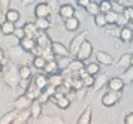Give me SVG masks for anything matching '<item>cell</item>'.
I'll use <instances>...</instances> for the list:
<instances>
[{
	"instance_id": "obj_1",
	"label": "cell",
	"mask_w": 133,
	"mask_h": 124,
	"mask_svg": "<svg viewBox=\"0 0 133 124\" xmlns=\"http://www.w3.org/2000/svg\"><path fill=\"white\" fill-rule=\"evenodd\" d=\"M8 58L14 64H19V66L27 64L29 66V63L33 60V55L17 45V47H11L8 49Z\"/></svg>"
},
{
	"instance_id": "obj_2",
	"label": "cell",
	"mask_w": 133,
	"mask_h": 124,
	"mask_svg": "<svg viewBox=\"0 0 133 124\" xmlns=\"http://www.w3.org/2000/svg\"><path fill=\"white\" fill-rule=\"evenodd\" d=\"M2 79L5 81L8 87L11 88H17L18 87V82H19V75H18V66L8 61V69L5 70L3 69V76Z\"/></svg>"
},
{
	"instance_id": "obj_3",
	"label": "cell",
	"mask_w": 133,
	"mask_h": 124,
	"mask_svg": "<svg viewBox=\"0 0 133 124\" xmlns=\"http://www.w3.org/2000/svg\"><path fill=\"white\" fill-rule=\"evenodd\" d=\"M85 41H87V30L79 31L78 35L75 36L72 41H70V45H69V48H67V51H69V55H70L72 58H75V57H76V53L79 51L81 45H82Z\"/></svg>"
},
{
	"instance_id": "obj_4",
	"label": "cell",
	"mask_w": 133,
	"mask_h": 124,
	"mask_svg": "<svg viewBox=\"0 0 133 124\" xmlns=\"http://www.w3.org/2000/svg\"><path fill=\"white\" fill-rule=\"evenodd\" d=\"M120 99H121V91H111L109 90L108 93H105L102 96V105L111 108L114 105H117L120 102Z\"/></svg>"
},
{
	"instance_id": "obj_5",
	"label": "cell",
	"mask_w": 133,
	"mask_h": 124,
	"mask_svg": "<svg viewBox=\"0 0 133 124\" xmlns=\"http://www.w3.org/2000/svg\"><path fill=\"white\" fill-rule=\"evenodd\" d=\"M91 54H93V45H91V42L87 39V41L81 45V48H79V51L76 53V57H75V58L79 60V61H85V60H88L91 57Z\"/></svg>"
},
{
	"instance_id": "obj_6",
	"label": "cell",
	"mask_w": 133,
	"mask_h": 124,
	"mask_svg": "<svg viewBox=\"0 0 133 124\" xmlns=\"http://www.w3.org/2000/svg\"><path fill=\"white\" fill-rule=\"evenodd\" d=\"M30 103H31L30 99L25 94H23V96H18V99H15V100L11 103V106H12L15 111H23V109H29V108H30Z\"/></svg>"
},
{
	"instance_id": "obj_7",
	"label": "cell",
	"mask_w": 133,
	"mask_h": 124,
	"mask_svg": "<svg viewBox=\"0 0 133 124\" xmlns=\"http://www.w3.org/2000/svg\"><path fill=\"white\" fill-rule=\"evenodd\" d=\"M96 63H99V64L102 66H112L115 63L114 61V57L111 55L109 53H106V51H97L96 53Z\"/></svg>"
},
{
	"instance_id": "obj_8",
	"label": "cell",
	"mask_w": 133,
	"mask_h": 124,
	"mask_svg": "<svg viewBox=\"0 0 133 124\" xmlns=\"http://www.w3.org/2000/svg\"><path fill=\"white\" fill-rule=\"evenodd\" d=\"M51 15V9L46 2H42V3H37L36 8H35V17L36 18H49Z\"/></svg>"
},
{
	"instance_id": "obj_9",
	"label": "cell",
	"mask_w": 133,
	"mask_h": 124,
	"mask_svg": "<svg viewBox=\"0 0 133 124\" xmlns=\"http://www.w3.org/2000/svg\"><path fill=\"white\" fill-rule=\"evenodd\" d=\"M106 87H108L111 91H123V88H124L126 85H124V81H123L120 76H114V78H109L108 79Z\"/></svg>"
},
{
	"instance_id": "obj_10",
	"label": "cell",
	"mask_w": 133,
	"mask_h": 124,
	"mask_svg": "<svg viewBox=\"0 0 133 124\" xmlns=\"http://www.w3.org/2000/svg\"><path fill=\"white\" fill-rule=\"evenodd\" d=\"M58 15L63 19L75 17V6L70 5V3H63V5H60V8H58Z\"/></svg>"
},
{
	"instance_id": "obj_11",
	"label": "cell",
	"mask_w": 133,
	"mask_h": 124,
	"mask_svg": "<svg viewBox=\"0 0 133 124\" xmlns=\"http://www.w3.org/2000/svg\"><path fill=\"white\" fill-rule=\"evenodd\" d=\"M49 48H51V51L54 53L55 57H66V55H69L67 48L64 47L63 43H60V42H51Z\"/></svg>"
},
{
	"instance_id": "obj_12",
	"label": "cell",
	"mask_w": 133,
	"mask_h": 124,
	"mask_svg": "<svg viewBox=\"0 0 133 124\" xmlns=\"http://www.w3.org/2000/svg\"><path fill=\"white\" fill-rule=\"evenodd\" d=\"M42 106H43V105L39 100H31L29 111H30V117L35 120V121H36V120L42 115Z\"/></svg>"
},
{
	"instance_id": "obj_13",
	"label": "cell",
	"mask_w": 133,
	"mask_h": 124,
	"mask_svg": "<svg viewBox=\"0 0 133 124\" xmlns=\"http://www.w3.org/2000/svg\"><path fill=\"white\" fill-rule=\"evenodd\" d=\"M35 41H36V45H39V47L42 48H48L49 45H51V39H49V36L46 35V31H37V35L35 36Z\"/></svg>"
},
{
	"instance_id": "obj_14",
	"label": "cell",
	"mask_w": 133,
	"mask_h": 124,
	"mask_svg": "<svg viewBox=\"0 0 133 124\" xmlns=\"http://www.w3.org/2000/svg\"><path fill=\"white\" fill-rule=\"evenodd\" d=\"M30 120V111L29 109H23V111H18L15 118L11 124H25L27 121Z\"/></svg>"
},
{
	"instance_id": "obj_15",
	"label": "cell",
	"mask_w": 133,
	"mask_h": 124,
	"mask_svg": "<svg viewBox=\"0 0 133 124\" xmlns=\"http://www.w3.org/2000/svg\"><path fill=\"white\" fill-rule=\"evenodd\" d=\"M35 45H36V41H35L33 37H27V36L23 37V39H19V42H18V47L23 48L27 53H30L31 49L35 48Z\"/></svg>"
},
{
	"instance_id": "obj_16",
	"label": "cell",
	"mask_w": 133,
	"mask_h": 124,
	"mask_svg": "<svg viewBox=\"0 0 133 124\" xmlns=\"http://www.w3.org/2000/svg\"><path fill=\"white\" fill-rule=\"evenodd\" d=\"M36 121H39V124H66L60 117H52V115H43V117L41 115Z\"/></svg>"
},
{
	"instance_id": "obj_17",
	"label": "cell",
	"mask_w": 133,
	"mask_h": 124,
	"mask_svg": "<svg viewBox=\"0 0 133 124\" xmlns=\"http://www.w3.org/2000/svg\"><path fill=\"white\" fill-rule=\"evenodd\" d=\"M118 37L121 39V42H126V43L132 42L133 41V30L130 29V27H127V25L126 27H121Z\"/></svg>"
},
{
	"instance_id": "obj_18",
	"label": "cell",
	"mask_w": 133,
	"mask_h": 124,
	"mask_svg": "<svg viewBox=\"0 0 133 124\" xmlns=\"http://www.w3.org/2000/svg\"><path fill=\"white\" fill-rule=\"evenodd\" d=\"M31 81H33V84L36 85L37 88L42 90L48 85V75H46V73H39V75H36Z\"/></svg>"
},
{
	"instance_id": "obj_19",
	"label": "cell",
	"mask_w": 133,
	"mask_h": 124,
	"mask_svg": "<svg viewBox=\"0 0 133 124\" xmlns=\"http://www.w3.org/2000/svg\"><path fill=\"white\" fill-rule=\"evenodd\" d=\"M41 91H42V90L37 88L36 85L31 82L30 85H29V88L25 90V96H27L30 100H37V99H39V96H41Z\"/></svg>"
},
{
	"instance_id": "obj_20",
	"label": "cell",
	"mask_w": 133,
	"mask_h": 124,
	"mask_svg": "<svg viewBox=\"0 0 133 124\" xmlns=\"http://www.w3.org/2000/svg\"><path fill=\"white\" fill-rule=\"evenodd\" d=\"M23 29H24V33L27 37H33L35 39V36L37 35V27H36V24L35 23H31V21H27V23L23 25Z\"/></svg>"
},
{
	"instance_id": "obj_21",
	"label": "cell",
	"mask_w": 133,
	"mask_h": 124,
	"mask_svg": "<svg viewBox=\"0 0 133 124\" xmlns=\"http://www.w3.org/2000/svg\"><path fill=\"white\" fill-rule=\"evenodd\" d=\"M79 19L76 17H70L67 18V19H64V27H66L67 31H76V30L79 29Z\"/></svg>"
},
{
	"instance_id": "obj_22",
	"label": "cell",
	"mask_w": 133,
	"mask_h": 124,
	"mask_svg": "<svg viewBox=\"0 0 133 124\" xmlns=\"http://www.w3.org/2000/svg\"><path fill=\"white\" fill-rule=\"evenodd\" d=\"M108 73H103V75H100L99 78H94V88H93V93H96V91H99L100 88H103L105 85H106V82H108Z\"/></svg>"
},
{
	"instance_id": "obj_23",
	"label": "cell",
	"mask_w": 133,
	"mask_h": 124,
	"mask_svg": "<svg viewBox=\"0 0 133 124\" xmlns=\"http://www.w3.org/2000/svg\"><path fill=\"white\" fill-rule=\"evenodd\" d=\"M19 18H21V14H19L17 9H8L5 12V21H9V23H18Z\"/></svg>"
},
{
	"instance_id": "obj_24",
	"label": "cell",
	"mask_w": 133,
	"mask_h": 124,
	"mask_svg": "<svg viewBox=\"0 0 133 124\" xmlns=\"http://www.w3.org/2000/svg\"><path fill=\"white\" fill-rule=\"evenodd\" d=\"M18 75H19V79H31V78H33L31 67L27 66V64L18 66Z\"/></svg>"
},
{
	"instance_id": "obj_25",
	"label": "cell",
	"mask_w": 133,
	"mask_h": 124,
	"mask_svg": "<svg viewBox=\"0 0 133 124\" xmlns=\"http://www.w3.org/2000/svg\"><path fill=\"white\" fill-rule=\"evenodd\" d=\"M91 112H93V108L87 106L84 109V112L79 115L78 118V124H90L91 123Z\"/></svg>"
},
{
	"instance_id": "obj_26",
	"label": "cell",
	"mask_w": 133,
	"mask_h": 124,
	"mask_svg": "<svg viewBox=\"0 0 133 124\" xmlns=\"http://www.w3.org/2000/svg\"><path fill=\"white\" fill-rule=\"evenodd\" d=\"M73 58L70 57V55H66V57H55V63H57V67H58V72L64 70L67 66L70 64Z\"/></svg>"
},
{
	"instance_id": "obj_27",
	"label": "cell",
	"mask_w": 133,
	"mask_h": 124,
	"mask_svg": "<svg viewBox=\"0 0 133 124\" xmlns=\"http://www.w3.org/2000/svg\"><path fill=\"white\" fill-rule=\"evenodd\" d=\"M130 57H132V54H123L120 57V60L115 63V66H117V67H121L123 70L129 69V67H130Z\"/></svg>"
},
{
	"instance_id": "obj_28",
	"label": "cell",
	"mask_w": 133,
	"mask_h": 124,
	"mask_svg": "<svg viewBox=\"0 0 133 124\" xmlns=\"http://www.w3.org/2000/svg\"><path fill=\"white\" fill-rule=\"evenodd\" d=\"M63 84V76L60 75V72L57 73H52V75H48V85H52V87H60Z\"/></svg>"
},
{
	"instance_id": "obj_29",
	"label": "cell",
	"mask_w": 133,
	"mask_h": 124,
	"mask_svg": "<svg viewBox=\"0 0 133 124\" xmlns=\"http://www.w3.org/2000/svg\"><path fill=\"white\" fill-rule=\"evenodd\" d=\"M14 30H15V24H14V23H9V21H3V23L0 24V31H2V35L11 36V35L14 33Z\"/></svg>"
},
{
	"instance_id": "obj_30",
	"label": "cell",
	"mask_w": 133,
	"mask_h": 124,
	"mask_svg": "<svg viewBox=\"0 0 133 124\" xmlns=\"http://www.w3.org/2000/svg\"><path fill=\"white\" fill-rule=\"evenodd\" d=\"M36 24L37 30H41V31H46V30L51 27V21H49V18H36Z\"/></svg>"
},
{
	"instance_id": "obj_31",
	"label": "cell",
	"mask_w": 133,
	"mask_h": 124,
	"mask_svg": "<svg viewBox=\"0 0 133 124\" xmlns=\"http://www.w3.org/2000/svg\"><path fill=\"white\" fill-rule=\"evenodd\" d=\"M84 70L88 75L96 76V75H99V72H100V64L99 63H87V64H84Z\"/></svg>"
},
{
	"instance_id": "obj_32",
	"label": "cell",
	"mask_w": 133,
	"mask_h": 124,
	"mask_svg": "<svg viewBox=\"0 0 133 124\" xmlns=\"http://www.w3.org/2000/svg\"><path fill=\"white\" fill-rule=\"evenodd\" d=\"M43 73H46V75H52V73H57L58 72V67H57V63L54 61H46V64L43 67Z\"/></svg>"
},
{
	"instance_id": "obj_33",
	"label": "cell",
	"mask_w": 133,
	"mask_h": 124,
	"mask_svg": "<svg viewBox=\"0 0 133 124\" xmlns=\"http://www.w3.org/2000/svg\"><path fill=\"white\" fill-rule=\"evenodd\" d=\"M94 24H96V27L105 29V27L108 25V23H106V18H105V14L99 12L97 15H94Z\"/></svg>"
},
{
	"instance_id": "obj_34",
	"label": "cell",
	"mask_w": 133,
	"mask_h": 124,
	"mask_svg": "<svg viewBox=\"0 0 133 124\" xmlns=\"http://www.w3.org/2000/svg\"><path fill=\"white\" fill-rule=\"evenodd\" d=\"M31 64H33V67L37 69V70H43V67H45V64H46V61H45L43 57H33Z\"/></svg>"
},
{
	"instance_id": "obj_35",
	"label": "cell",
	"mask_w": 133,
	"mask_h": 124,
	"mask_svg": "<svg viewBox=\"0 0 133 124\" xmlns=\"http://www.w3.org/2000/svg\"><path fill=\"white\" fill-rule=\"evenodd\" d=\"M18 111H9L8 114H5L2 118H0V124H11L15 118V115H17Z\"/></svg>"
},
{
	"instance_id": "obj_36",
	"label": "cell",
	"mask_w": 133,
	"mask_h": 124,
	"mask_svg": "<svg viewBox=\"0 0 133 124\" xmlns=\"http://www.w3.org/2000/svg\"><path fill=\"white\" fill-rule=\"evenodd\" d=\"M123 75H124V76L121 78V79L124 81V85H130V84L133 82V67H129V69H126Z\"/></svg>"
},
{
	"instance_id": "obj_37",
	"label": "cell",
	"mask_w": 133,
	"mask_h": 124,
	"mask_svg": "<svg viewBox=\"0 0 133 124\" xmlns=\"http://www.w3.org/2000/svg\"><path fill=\"white\" fill-rule=\"evenodd\" d=\"M85 11H87V14L88 15H97L99 12H100V9H99V3H94V2H90V5L85 8Z\"/></svg>"
},
{
	"instance_id": "obj_38",
	"label": "cell",
	"mask_w": 133,
	"mask_h": 124,
	"mask_svg": "<svg viewBox=\"0 0 133 124\" xmlns=\"http://www.w3.org/2000/svg\"><path fill=\"white\" fill-rule=\"evenodd\" d=\"M117 17H118V14H115L114 11L106 12V14H105V18H106L108 25H115V23H117Z\"/></svg>"
},
{
	"instance_id": "obj_39",
	"label": "cell",
	"mask_w": 133,
	"mask_h": 124,
	"mask_svg": "<svg viewBox=\"0 0 133 124\" xmlns=\"http://www.w3.org/2000/svg\"><path fill=\"white\" fill-rule=\"evenodd\" d=\"M129 23H130V21H129V18H127L124 14H118V17H117V23H115L117 27H120V29L121 27H126Z\"/></svg>"
},
{
	"instance_id": "obj_40",
	"label": "cell",
	"mask_w": 133,
	"mask_h": 124,
	"mask_svg": "<svg viewBox=\"0 0 133 124\" xmlns=\"http://www.w3.org/2000/svg\"><path fill=\"white\" fill-rule=\"evenodd\" d=\"M99 9L102 14H106V12L112 11V8H111V0H102V2H99Z\"/></svg>"
},
{
	"instance_id": "obj_41",
	"label": "cell",
	"mask_w": 133,
	"mask_h": 124,
	"mask_svg": "<svg viewBox=\"0 0 133 124\" xmlns=\"http://www.w3.org/2000/svg\"><path fill=\"white\" fill-rule=\"evenodd\" d=\"M94 78L93 75H85L84 78H81L82 79V85H84L85 88H90V87H93L94 85Z\"/></svg>"
},
{
	"instance_id": "obj_42",
	"label": "cell",
	"mask_w": 133,
	"mask_h": 124,
	"mask_svg": "<svg viewBox=\"0 0 133 124\" xmlns=\"http://www.w3.org/2000/svg\"><path fill=\"white\" fill-rule=\"evenodd\" d=\"M42 57L45 58V61H54V60H55V55H54V53L51 51V48H49V47L43 49Z\"/></svg>"
},
{
	"instance_id": "obj_43",
	"label": "cell",
	"mask_w": 133,
	"mask_h": 124,
	"mask_svg": "<svg viewBox=\"0 0 133 124\" xmlns=\"http://www.w3.org/2000/svg\"><path fill=\"white\" fill-rule=\"evenodd\" d=\"M57 106L60 108V109H67V108L70 106V100H69V99H66V97L63 96V97H60V99H58V102H57Z\"/></svg>"
},
{
	"instance_id": "obj_44",
	"label": "cell",
	"mask_w": 133,
	"mask_h": 124,
	"mask_svg": "<svg viewBox=\"0 0 133 124\" xmlns=\"http://www.w3.org/2000/svg\"><path fill=\"white\" fill-rule=\"evenodd\" d=\"M43 49L45 48L42 47H39V45H35V48L30 51V54L33 55V57H42V53H43Z\"/></svg>"
},
{
	"instance_id": "obj_45",
	"label": "cell",
	"mask_w": 133,
	"mask_h": 124,
	"mask_svg": "<svg viewBox=\"0 0 133 124\" xmlns=\"http://www.w3.org/2000/svg\"><path fill=\"white\" fill-rule=\"evenodd\" d=\"M48 6H49V9H51V14L52 12H58V8H60V5H58V0H49L48 2Z\"/></svg>"
},
{
	"instance_id": "obj_46",
	"label": "cell",
	"mask_w": 133,
	"mask_h": 124,
	"mask_svg": "<svg viewBox=\"0 0 133 124\" xmlns=\"http://www.w3.org/2000/svg\"><path fill=\"white\" fill-rule=\"evenodd\" d=\"M111 8H112V11H114L115 14H123V11H124V8H123L118 2H111Z\"/></svg>"
},
{
	"instance_id": "obj_47",
	"label": "cell",
	"mask_w": 133,
	"mask_h": 124,
	"mask_svg": "<svg viewBox=\"0 0 133 124\" xmlns=\"http://www.w3.org/2000/svg\"><path fill=\"white\" fill-rule=\"evenodd\" d=\"M17 39H23V37H25V33H24V29L23 27H15V30H14L12 33Z\"/></svg>"
},
{
	"instance_id": "obj_48",
	"label": "cell",
	"mask_w": 133,
	"mask_h": 124,
	"mask_svg": "<svg viewBox=\"0 0 133 124\" xmlns=\"http://www.w3.org/2000/svg\"><path fill=\"white\" fill-rule=\"evenodd\" d=\"M87 90L88 88H85V87H82V88H79V90H75L76 91V100H82L85 97V94H87Z\"/></svg>"
},
{
	"instance_id": "obj_49",
	"label": "cell",
	"mask_w": 133,
	"mask_h": 124,
	"mask_svg": "<svg viewBox=\"0 0 133 124\" xmlns=\"http://www.w3.org/2000/svg\"><path fill=\"white\" fill-rule=\"evenodd\" d=\"M64 97H66V99H69V100H70V103H72L73 100H76V91H75L73 88H70L66 94H64Z\"/></svg>"
},
{
	"instance_id": "obj_50",
	"label": "cell",
	"mask_w": 133,
	"mask_h": 124,
	"mask_svg": "<svg viewBox=\"0 0 133 124\" xmlns=\"http://www.w3.org/2000/svg\"><path fill=\"white\" fill-rule=\"evenodd\" d=\"M123 14L129 18V21H132V19H133V6H127V8H124Z\"/></svg>"
},
{
	"instance_id": "obj_51",
	"label": "cell",
	"mask_w": 133,
	"mask_h": 124,
	"mask_svg": "<svg viewBox=\"0 0 133 124\" xmlns=\"http://www.w3.org/2000/svg\"><path fill=\"white\" fill-rule=\"evenodd\" d=\"M31 79H33V78H31ZM31 79H19L18 87H21L23 90H27L29 88V85L31 84Z\"/></svg>"
},
{
	"instance_id": "obj_52",
	"label": "cell",
	"mask_w": 133,
	"mask_h": 124,
	"mask_svg": "<svg viewBox=\"0 0 133 124\" xmlns=\"http://www.w3.org/2000/svg\"><path fill=\"white\" fill-rule=\"evenodd\" d=\"M0 5H2L3 12H6L8 9H11V8H9V6H11V0H0Z\"/></svg>"
},
{
	"instance_id": "obj_53",
	"label": "cell",
	"mask_w": 133,
	"mask_h": 124,
	"mask_svg": "<svg viewBox=\"0 0 133 124\" xmlns=\"http://www.w3.org/2000/svg\"><path fill=\"white\" fill-rule=\"evenodd\" d=\"M124 124H133V112H129L124 117Z\"/></svg>"
},
{
	"instance_id": "obj_54",
	"label": "cell",
	"mask_w": 133,
	"mask_h": 124,
	"mask_svg": "<svg viewBox=\"0 0 133 124\" xmlns=\"http://www.w3.org/2000/svg\"><path fill=\"white\" fill-rule=\"evenodd\" d=\"M90 2H91V0H76L78 6H79V8H84V9H85L88 5H90Z\"/></svg>"
},
{
	"instance_id": "obj_55",
	"label": "cell",
	"mask_w": 133,
	"mask_h": 124,
	"mask_svg": "<svg viewBox=\"0 0 133 124\" xmlns=\"http://www.w3.org/2000/svg\"><path fill=\"white\" fill-rule=\"evenodd\" d=\"M0 63H3V64H6L8 63V58H6V53L0 48Z\"/></svg>"
},
{
	"instance_id": "obj_56",
	"label": "cell",
	"mask_w": 133,
	"mask_h": 124,
	"mask_svg": "<svg viewBox=\"0 0 133 124\" xmlns=\"http://www.w3.org/2000/svg\"><path fill=\"white\" fill-rule=\"evenodd\" d=\"M36 2H37V0H21V8H27V6L36 3Z\"/></svg>"
},
{
	"instance_id": "obj_57",
	"label": "cell",
	"mask_w": 133,
	"mask_h": 124,
	"mask_svg": "<svg viewBox=\"0 0 133 124\" xmlns=\"http://www.w3.org/2000/svg\"><path fill=\"white\" fill-rule=\"evenodd\" d=\"M118 3H120V5L123 6V8H127V6H132V5H130V2H129V0H118Z\"/></svg>"
},
{
	"instance_id": "obj_58",
	"label": "cell",
	"mask_w": 133,
	"mask_h": 124,
	"mask_svg": "<svg viewBox=\"0 0 133 124\" xmlns=\"http://www.w3.org/2000/svg\"><path fill=\"white\" fill-rule=\"evenodd\" d=\"M5 21V12H3V9H2V5H0V24Z\"/></svg>"
},
{
	"instance_id": "obj_59",
	"label": "cell",
	"mask_w": 133,
	"mask_h": 124,
	"mask_svg": "<svg viewBox=\"0 0 133 124\" xmlns=\"http://www.w3.org/2000/svg\"><path fill=\"white\" fill-rule=\"evenodd\" d=\"M3 69H5V64H3V63H0V73L3 72Z\"/></svg>"
},
{
	"instance_id": "obj_60",
	"label": "cell",
	"mask_w": 133,
	"mask_h": 124,
	"mask_svg": "<svg viewBox=\"0 0 133 124\" xmlns=\"http://www.w3.org/2000/svg\"><path fill=\"white\" fill-rule=\"evenodd\" d=\"M130 67H133V54H132V57H130Z\"/></svg>"
},
{
	"instance_id": "obj_61",
	"label": "cell",
	"mask_w": 133,
	"mask_h": 124,
	"mask_svg": "<svg viewBox=\"0 0 133 124\" xmlns=\"http://www.w3.org/2000/svg\"><path fill=\"white\" fill-rule=\"evenodd\" d=\"M91 2H94V3H99V2H102V0H91Z\"/></svg>"
},
{
	"instance_id": "obj_62",
	"label": "cell",
	"mask_w": 133,
	"mask_h": 124,
	"mask_svg": "<svg viewBox=\"0 0 133 124\" xmlns=\"http://www.w3.org/2000/svg\"><path fill=\"white\" fill-rule=\"evenodd\" d=\"M130 23H132V25H133V19H132V21H130Z\"/></svg>"
}]
</instances>
